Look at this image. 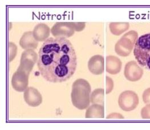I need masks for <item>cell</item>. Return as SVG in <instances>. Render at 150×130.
<instances>
[{
	"instance_id": "ffe728a7",
	"label": "cell",
	"mask_w": 150,
	"mask_h": 130,
	"mask_svg": "<svg viewBox=\"0 0 150 130\" xmlns=\"http://www.w3.org/2000/svg\"><path fill=\"white\" fill-rule=\"evenodd\" d=\"M143 100L146 104H150V88H147L143 94Z\"/></svg>"
},
{
	"instance_id": "3957f363",
	"label": "cell",
	"mask_w": 150,
	"mask_h": 130,
	"mask_svg": "<svg viewBox=\"0 0 150 130\" xmlns=\"http://www.w3.org/2000/svg\"><path fill=\"white\" fill-rule=\"evenodd\" d=\"M134 54L140 65L147 66L150 70V33L138 38L135 45Z\"/></svg>"
},
{
	"instance_id": "2e32d148",
	"label": "cell",
	"mask_w": 150,
	"mask_h": 130,
	"mask_svg": "<svg viewBox=\"0 0 150 130\" xmlns=\"http://www.w3.org/2000/svg\"><path fill=\"white\" fill-rule=\"evenodd\" d=\"M129 22H111L110 25V30L113 34L119 35L129 29Z\"/></svg>"
},
{
	"instance_id": "5b68a950",
	"label": "cell",
	"mask_w": 150,
	"mask_h": 130,
	"mask_svg": "<svg viewBox=\"0 0 150 130\" xmlns=\"http://www.w3.org/2000/svg\"><path fill=\"white\" fill-rule=\"evenodd\" d=\"M119 107L125 111H131L137 108L139 104L138 95L132 91L123 92L118 99Z\"/></svg>"
},
{
	"instance_id": "d6986e66",
	"label": "cell",
	"mask_w": 150,
	"mask_h": 130,
	"mask_svg": "<svg viewBox=\"0 0 150 130\" xmlns=\"http://www.w3.org/2000/svg\"><path fill=\"white\" fill-rule=\"evenodd\" d=\"M114 87V82L111 78L106 76V93L108 94L111 92Z\"/></svg>"
},
{
	"instance_id": "5bb4252c",
	"label": "cell",
	"mask_w": 150,
	"mask_h": 130,
	"mask_svg": "<svg viewBox=\"0 0 150 130\" xmlns=\"http://www.w3.org/2000/svg\"><path fill=\"white\" fill-rule=\"evenodd\" d=\"M20 44L22 48L24 49H36L38 42L34 38L32 32H26L22 35Z\"/></svg>"
},
{
	"instance_id": "e0dca14e",
	"label": "cell",
	"mask_w": 150,
	"mask_h": 130,
	"mask_svg": "<svg viewBox=\"0 0 150 130\" xmlns=\"http://www.w3.org/2000/svg\"><path fill=\"white\" fill-rule=\"evenodd\" d=\"M104 93V90L102 88H97L95 90L91 95L90 102L93 104L103 103Z\"/></svg>"
},
{
	"instance_id": "ba28073f",
	"label": "cell",
	"mask_w": 150,
	"mask_h": 130,
	"mask_svg": "<svg viewBox=\"0 0 150 130\" xmlns=\"http://www.w3.org/2000/svg\"><path fill=\"white\" fill-rule=\"evenodd\" d=\"M124 74L127 80L131 82H136L142 77L143 70L135 61H132L126 64Z\"/></svg>"
},
{
	"instance_id": "9a60e30c",
	"label": "cell",
	"mask_w": 150,
	"mask_h": 130,
	"mask_svg": "<svg viewBox=\"0 0 150 130\" xmlns=\"http://www.w3.org/2000/svg\"><path fill=\"white\" fill-rule=\"evenodd\" d=\"M104 117L103 106L94 104L87 109L86 112L87 118H103Z\"/></svg>"
},
{
	"instance_id": "6da1fadb",
	"label": "cell",
	"mask_w": 150,
	"mask_h": 130,
	"mask_svg": "<svg viewBox=\"0 0 150 130\" xmlns=\"http://www.w3.org/2000/svg\"><path fill=\"white\" fill-rule=\"evenodd\" d=\"M38 67L43 78L52 83H61L75 73L77 57L69 40L64 37L49 38L39 50Z\"/></svg>"
},
{
	"instance_id": "8992f818",
	"label": "cell",
	"mask_w": 150,
	"mask_h": 130,
	"mask_svg": "<svg viewBox=\"0 0 150 130\" xmlns=\"http://www.w3.org/2000/svg\"><path fill=\"white\" fill-rule=\"evenodd\" d=\"M74 22H58L55 23L51 32L55 38H68L74 33Z\"/></svg>"
},
{
	"instance_id": "7c38bea8",
	"label": "cell",
	"mask_w": 150,
	"mask_h": 130,
	"mask_svg": "<svg viewBox=\"0 0 150 130\" xmlns=\"http://www.w3.org/2000/svg\"><path fill=\"white\" fill-rule=\"evenodd\" d=\"M122 68V62L115 56H108L106 58V70L110 74H117Z\"/></svg>"
},
{
	"instance_id": "52a82bcc",
	"label": "cell",
	"mask_w": 150,
	"mask_h": 130,
	"mask_svg": "<svg viewBox=\"0 0 150 130\" xmlns=\"http://www.w3.org/2000/svg\"><path fill=\"white\" fill-rule=\"evenodd\" d=\"M29 76V73L18 69L17 71L13 76L11 79V85L13 88L19 92L24 91L28 85Z\"/></svg>"
},
{
	"instance_id": "7a4b0ae2",
	"label": "cell",
	"mask_w": 150,
	"mask_h": 130,
	"mask_svg": "<svg viewBox=\"0 0 150 130\" xmlns=\"http://www.w3.org/2000/svg\"><path fill=\"white\" fill-rule=\"evenodd\" d=\"M91 86L83 79L75 81L72 86L71 100L73 105L79 110H84L89 106L90 103Z\"/></svg>"
},
{
	"instance_id": "8fae6325",
	"label": "cell",
	"mask_w": 150,
	"mask_h": 130,
	"mask_svg": "<svg viewBox=\"0 0 150 130\" xmlns=\"http://www.w3.org/2000/svg\"><path fill=\"white\" fill-rule=\"evenodd\" d=\"M24 99L29 106L37 107L42 103V96L34 87H29L24 93Z\"/></svg>"
},
{
	"instance_id": "30bf717a",
	"label": "cell",
	"mask_w": 150,
	"mask_h": 130,
	"mask_svg": "<svg viewBox=\"0 0 150 130\" xmlns=\"http://www.w3.org/2000/svg\"><path fill=\"white\" fill-rule=\"evenodd\" d=\"M90 71L95 75H100L105 69V60L102 55H96L92 57L88 63Z\"/></svg>"
},
{
	"instance_id": "277c9868",
	"label": "cell",
	"mask_w": 150,
	"mask_h": 130,
	"mask_svg": "<svg viewBox=\"0 0 150 130\" xmlns=\"http://www.w3.org/2000/svg\"><path fill=\"white\" fill-rule=\"evenodd\" d=\"M138 39V34L135 30L126 33L116 43L115 50L120 56L127 57L132 52Z\"/></svg>"
},
{
	"instance_id": "9c48e42d",
	"label": "cell",
	"mask_w": 150,
	"mask_h": 130,
	"mask_svg": "<svg viewBox=\"0 0 150 130\" xmlns=\"http://www.w3.org/2000/svg\"><path fill=\"white\" fill-rule=\"evenodd\" d=\"M37 55L32 49H28L22 54L20 69L30 73L35 63L37 61Z\"/></svg>"
},
{
	"instance_id": "4fadbf2b",
	"label": "cell",
	"mask_w": 150,
	"mask_h": 130,
	"mask_svg": "<svg viewBox=\"0 0 150 130\" xmlns=\"http://www.w3.org/2000/svg\"><path fill=\"white\" fill-rule=\"evenodd\" d=\"M33 34L34 38L38 42H42L49 38L50 29L46 24L40 23L35 26Z\"/></svg>"
},
{
	"instance_id": "7402d4cb",
	"label": "cell",
	"mask_w": 150,
	"mask_h": 130,
	"mask_svg": "<svg viewBox=\"0 0 150 130\" xmlns=\"http://www.w3.org/2000/svg\"><path fill=\"white\" fill-rule=\"evenodd\" d=\"M124 117L119 113H112L108 115L107 117V119H123Z\"/></svg>"
},
{
	"instance_id": "44dd1931",
	"label": "cell",
	"mask_w": 150,
	"mask_h": 130,
	"mask_svg": "<svg viewBox=\"0 0 150 130\" xmlns=\"http://www.w3.org/2000/svg\"><path fill=\"white\" fill-rule=\"evenodd\" d=\"M75 30L76 31H81L85 27V22H78L75 23Z\"/></svg>"
},
{
	"instance_id": "ac0fdd59",
	"label": "cell",
	"mask_w": 150,
	"mask_h": 130,
	"mask_svg": "<svg viewBox=\"0 0 150 130\" xmlns=\"http://www.w3.org/2000/svg\"><path fill=\"white\" fill-rule=\"evenodd\" d=\"M141 117L143 119H150V104L142 109Z\"/></svg>"
}]
</instances>
